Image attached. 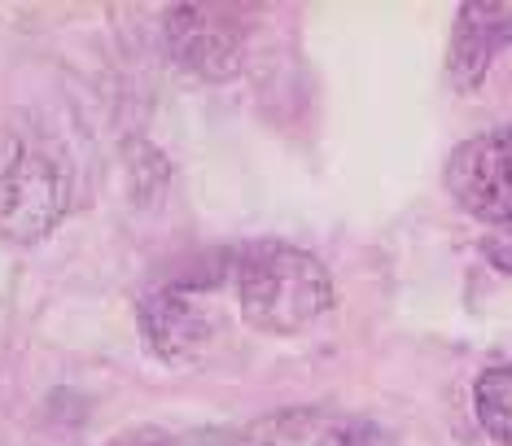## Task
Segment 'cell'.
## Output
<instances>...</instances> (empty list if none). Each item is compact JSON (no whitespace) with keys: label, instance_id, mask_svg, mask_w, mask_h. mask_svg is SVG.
<instances>
[{"label":"cell","instance_id":"1","mask_svg":"<svg viewBox=\"0 0 512 446\" xmlns=\"http://www.w3.org/2000/svg\"><path fill=\"white\" fill-rule=\"evenodd\" d=\"M228 293L250 328L294 337L333 307V276L302 245L241 241L228 245Z\"/></svg>","mask_w":512,"mask_h":446},{"label":"cell","instance_id":"2","mask_svg":"<svg viewBox=\"0 0 512 446\" xmlns=\"http://www.w3.org/2000/svg\"><path fill=\"white\" fill-rule=\"evenodd\" d=\"M228 289V250L189 263L154 285L141 302V333L158 359H189L215 337V293Z\"/></svg>","mask_w":512,"mask_h":446},{"label":"cell","instance_id":"3","mask_svg":"<svg viewBox=\"0 0 512 446\" xmlns=\"http://www.w3.org/2000/svg\"><path fill=\"white\" fill-rule=\"evenodd\" d=\"M71 210V171L53 149L14 140L0 154V237L14 245L44 241Z\"/></svg>","mask_w":512,"mask_h":446},{"label":"cell","instance_id":"4","mask_svg":"<svg viewBox=\"0 0 512 446\" xmlns=\"http://www.w3.org/2000/svg\"><path fill=\"white\" fill-rule=\"evenodd\" d=\"M447 193L464 215L482 219L486 228L512 219V127L482 132L451 149Z\"/></svg>","mask_w":512,"mask_h":446},{"label":"cell","instance_id":"5","mask_svg":"<svg viewBox=\"0 0 512 446\" xmlns=\"http://www.w3.org/2000/svg\"><path fill=\"white\" fill-rule=\"evenodd\" d=\"M167 49L171 57L202 79H232L241 70L246 31L241 14L224 5H176L167 9Z\"/></svg>","mask_w":512,"mask_h":446},{"label":"cell","instance_id":"6","mask_svg":"<svg viewBox=\"0 0 512 446\" xmlns=\"http://www.w3.org/2000/svg\"><path fill=\"white\" fill-rule=\"evenodd\" d=\"M504 44H512V5H464L451 40V84L464 92L477 88Z\"/></svg>","mask_w":512,"mask_h":446},{"label":"cell","instance_id":"7","mask_svg":"<svg viewBox=\"0 0 512 446\" xmlns=\"http://www.w3.org/2000/svg\"><path fill=\"white\" fill-rule=\"evenodd\" d=\"M473 412L477 425L495 446H512V363L486 368L473 385Z\"/></svg>","mask_w":512,"mask_h":446},{"label":"cell","instance_id":"8","mask_svg":"<svg viewBox=\"0 0 512 446\" xmlns=\"http://www.w3.org/2000/svg\"><path fill=\"white\" fill-rule=\"evenodd\" d=\"M482 254H486V263H491V267H499L504 276H512V219L491 223V228H486Z\"/></svg>","mask_w":512,"mask_h":446},{"label":"cell","instance_id":"9","mask_svg":"<svg viewBox=\"0 0 512 446\" xmlns=\"http://www.w3.org/2000/svg\"><path fill=\"white\" fill-rule=\"evenodd\" d=\"M106 446H184L180 438H171V433H158V429H136V433H123V438H114Z\"/></svg>","mask_w":512,"mask_h":446}]
</instances>
